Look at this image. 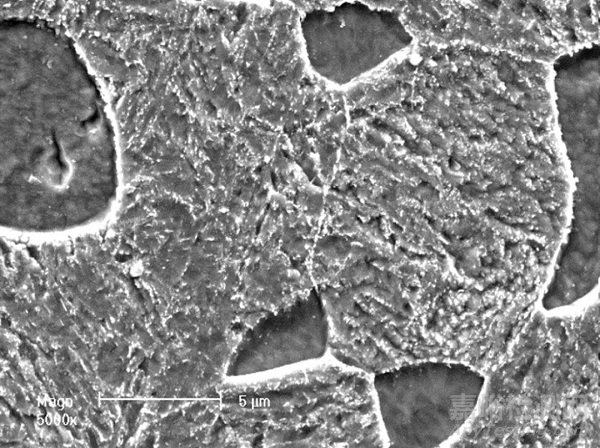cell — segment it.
<instances>
[{
	"label": "cell",
	"instance_id": "obj_1",
	"mask_svg": "<svg viewBox=\"0 0 600 448\" xmlns=\"http://www.w3.org/2000/svg\"><path fill=\"white\" fill-rule=\"evenodd\" d=\"M53 71L20 74L2 66V225L60 231L100 220L122 189L116 124L107 102L68 48ZM64 45V44H63Z\"/></svg>",
	"mask_w": 600,
	"mask_h": 448
},
{
	"label": "cell",
	"instance_id": "obj_2",
	"mask_svg": "<svg viewBox=\"0 0 600 448\" xmlns=\"http://www.w3.org/2000/svg\"><path fill=\"white\" fill-rule=\"evenodd\" d=\"M222 399L244 445L363 446L376 437L367 381L338 366L244 383Z\"/></svg>",
	"mask_w": 600,
	"mask_h": 448
},
{
	"label": "cell",
	"instance_id": "obj_3",
	"mask_svg": "<svg viewBox=\"0 0 600 448\" xmlns=\"http://www.w3.org/2000/svg\"><path fill=\"white\" fill-rule=\"evenodd\" d=\"M413 36L434 46L469 45L550 64L599 39L592 2H428Z\"/></svg>",
	"mask_w": 600,
	"mask_h": 448
},
{
	"label": "cell",
	"instance_id": "obj_4",
	"mask_svg": "<svg viewBox=\"0 0 600 448\" xmlns=\"http://www.w3.org/2000/svg\"><path fill=\"white\" fill-rule=\"evenodd\" d=\"M374 383L391 443L428 446L469 415L482 378L466 367L425 364L377 375Z\"/></svg>",
	"mask_w": 600,
	"mask_h": 448
},
{
	"label": "cell",
	"instance_id": "obj_5",
	"mask_svg": "<svg viewBox=\"0 0 600 448\" xmlns=\"http://www.w3.org/2000/svg\"><path fill=\"white\" fill-rule=\"evenodd\" d=\"M300 34L311 70L338 86L384 65L413 43L395 12L359 2L306 12Z\"/></svg>",
	"mask_w": 600,
	"mask_h": 448
},
{
	"label": "cell",
	"instance_id": "obj_6",
	"mask_svg": "<svg viewBox=\"0 0 600 448\" xmlns=\"http://www.w3.org/2000/svg\"><path fill=\"white\" fill-rule=\"evenodd\" d=\"M328 343V322L315 290L262 318L243 336L229 375H246L321 357Z\"/></svg>",
	"mask_w": 600,
	"mask_h": 448
}]
</instances>
